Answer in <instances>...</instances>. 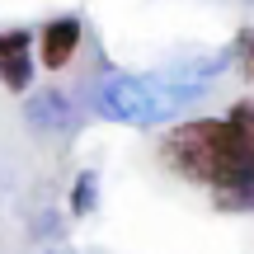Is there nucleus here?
<instances>
[{"mask_svg": "<svg viewBox=\"0 0 254 254\" xmlns=\"http://www.w3.org/2000/svg\"><path fill=\"white\" fill-rule=\"evenodd\" d=\"M202 94V85L170 80V75H104L94 85V109L127 127H155L170 123Z\"/></svg>", "mask_w": 254, "mask_h": 254, "instance_id": "1", "label": "nucleus"}, {"mask_svg": "<svg viewBox=\"0 0 254 254\" xmlns=\"http://www.w3.org/2000/svg\"><path fill=\"white\" fill-rule=\"evenodd\" d=\"M80 38H85V28L75 14L47 19L38 28V62H43V71H66L75 62V52H80Z\"/></svg>", "mask_w": 254, "mask_h": 254, "instance_id": "2", "label": "nucleus"}, {"mask_svg": "<svg viewBox=\"0 0 254 254\" xmlns=\"http://www.w3.org/2000/svg\"><path fill=\"white\" fill-rule=\"evenodd\" d=\"M0 85H5V90H14V94H24L28 85H33V57H28V52L0 57Z\"/></svg>", "mask_w": 254, "mask_h": 254, "instance_id": "3", "label": "nucleus"}, {"mask_svg": "<svg viewBox=\"0 0 254 254\" xmlns=\"http://www.w3.org/2000/svg\"><path fill=\"white\" fill-rule=\"evenodd\" d=\"M94 202H99V174L80 170V174H75V189H71V212H75V217H90Z\"/></svg>", "mask_w": 254, "mask_h": 254, "instance_id": "4", "label": "nucleus"}, {"mask_svg": "<svg viewBox=\"0 0 254 254\" xmlns=\"http://www.w3.org/2000/svg\"><path fill=\"white\" fill-rule=\"evenodd\" d=\"M226 123H231V132L254 151V99H236V104H231V113H226Z\"/></svg>", "mask_w": 254, "mask_h": 254, "instance_id": "5", "label": "nucleus"}, {"mask_svg": "<svg viewBox=\"0 0 254 254\" xmlns=\"http://www.w3.org/2000/svg\"><path fill=\"white\" fill-rule=\"evenodd\" d=\"M33 118H43V123H66V99H62V94H43V99L33 104Z\"/></svg>", "mask_w": 254, "mask_h": 254, "instance_id": "6", "label": "nucleus"}, {"mask_svg": "<svg viewBox=\"0 0 254 254\" xmlns=\"http://www.w3.org/2000/svg\"><path fill=\"white\" fill-rule=\"evenodd\" d=\"M33 47V33H24V28H9V33H0V57L9 52H28Z\"/></svg>", "mask_w": 254, "mask_h": 254, "instance_id": "7", "label": "nucleus"}, {"mask_svg": "<svg viewBox=\"0 0 254 254\" xmlns=\"http://www.w3.org/2000/svg\"><path fill=\"white\" fill-rule=\"evenodd\" d=\"M240 71H245V80L254 85V33L250 28L240 33Z\"/></svg>", "mask_w": 254, "mask_h": 254, "instance_id": "8", "label": "nucleus"}]
</instances>
